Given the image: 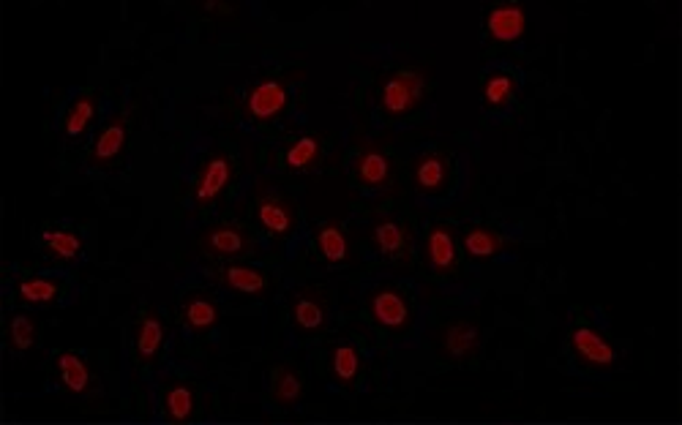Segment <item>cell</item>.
<instances>
[{
    "mask_svg": "<svg viewBox=\"0 0 682 425\" xmlns=\"http://www.w3.org/2000/svg\"><path fill=\"white\" fill-rule=\"evenodd\" d=\"M355 175H358V183L366 188H382L391 183L393 164L388 159V153L374 145V142H366L358 156H355Z\"/></svg>",
    "mask_w": 682,
    "mask_h": 425,
    "instance_id": "11",
    "label": "cell"
},
{
    "mask_svg": "<svg viewBox=\"0 0 682 425\" xmlns=\"http://www.w3.org/2000/svg\"><path fill=\"white\" fill-rule=\"evenodd\" d=\"M164 346V322L156 311H145L134 333V352L140 363H153Z\"/></svg>",
    "mask_w": 682,
    "mask_h": 425,
    "instance_id": "17",
    "label": "cell"
},
{
    "mask_svg": "<svg viewBox=\"0 0 682 425\" xmlns=\"http://www.w3.org/2000/svg\"><path fill=\"white\" fill-rule=\"evenodd\" d=\"M423 254H426V262L437 273H451L456 267V259H459V251H456V235L448 224H434L426 235V246H423Z\"/></svg>",
    "mask_w": 682,
    "mask_h": 425,
    "instance_id": "13",
    "label": "cell"
},
{
    "mask_svg": "<svg viewBox=\"0 0 682 425\" xmlns=\"http://www.w3.org/2000/svg\"><path fill=\"white\" fill-rule=\"evenodd\" d=\"M322 159V139L317 134H303L284 150V167L290 172H311Z\"/></svg>",
    "mask_w": 682,
    "mask_h": 425,
    "instance_id": "22",
    "label": "cell"
},
{
    "mask_svg": "<svg viewBox=\"0 0 682 425\" xmlns=\"http://www.w3.org/2000/svg\"><path fill=\"white\" fill-rule=\"evenodd\" d=\"M361 368H363V360H361V352H358V346L350 344V341H341V344L333 346L331 371H333V379H336L339 385H344V387L355 385V382H358V376H361Z\"/></svg>",
    "mask_w": 682,
    "mask_h": 425,
    "instance_id": "23",
    "label": "cell"
},
{
    "mask_svg": "<svg viewBox=\"0 0 682 425\" xmlns=\"http://www.w3.org/2000/svg\"><path fill=\"white\" fill-rule=\"evenodd\" d=\"M290 317L303 333H317L328 322V308L317 295H298L292 300Z\"/></svg>",
    "mask_w": 682,
    "mask_h": 425,
    "instance_id": "25",
    "label": "cell"
},
{
    "mask_svg": "<svg viewBox=\"0 0 682 425\" xmlns=\"http://www.w3.org/2000/svg\"><path fill=\"white\" fill-rule=\"evenodd\" d=\"M571 352L579 363L590 368H612L617 363V349L601 330L590 325H576L568 336Z\"/></svg>",
    "mask_w": 682,
    "mask_h": 425,
    "instance_id": "4",
    "label": "cell"
},
{
    "mask_svg": "<svg viewBox=\"0 0 682 425\" xmlns=\"http://www.w3.org/2000/svg\"><path fill=\"white\" fill-rule=\"evenodd\" d=\"M527 30V11L522 3H497L486 14V33L497 44H516Z\"/></svg>",
    "mask_w": 682,
    "mask_h": 425,
    "instance_id": "8",
    "label": "cell"
},
{
    "mask_svg": "<svg viewBox=\"0 0 682 425\" xmlns=\"http://www.w3.org/2000/svg\"><path fill=\"white\" fill-rule=\"evenodd\" d=\"M96 112H99V99H96V93H91V90L80 93L77 99L71 101L69 109H66V118H63V131H66V137H80V134H85L88 126L93 123V118H96Z\"/></svg>",
    "mask_w": 682,
    "mask_h": 425,
    "instance_id": "26",
    "label": "cell"
},
{
    "mask_svg": "<svg viewBox=\"0 0 682 425\" xmlns=\"http://www.w3.org/2000/svg\"><path fill=\"white\" fill-rule=\"evenodd\" d=\"M314 246L320 251V257L328 262V265H341L344 259L350 257V240H347V232L336 221H328L317 229L314 235Z\"/></svg>",
    "mask_w": 682,
    "mask_h": 425,
    "instance_id": "21",
    "label": "cell"
},
{
    "mask_svg": "<svg viewBox=\"0 0 682 425\" xmlns=\"http://www.w3.org/2000/svg\"><path fill=\"white\" fill-rule=\"evenodd\" d=\"M257 221L273 238H290L295 232V208L279 194L262 191L257 197Z\"/></svg>",
    "mask_w": 682,
    "mask_h": 425,
    "instance_id": "9",
    "label": "cell"
},
{
    "mask_svg": "<svg viewBox=\"0 0 682 425\" xmlns=\"http://www.w3.org/2000/svg\"><path fill=\"white\" fill-rule=\"evenodd\" d=\"M41 243L50 251V257L58 259V262H77L82 257V248H85L80 235L66 227H47L41 232Z\"/></svg>",
    "mask_w": 682,
    "mask_h": 425,
    "instance_id": "20",
    "label": "cell"
},
{
    "mask_svg": "<svg viewBox=\"0 0 682 425\" xmlns=\"http://www.w3.org/2000/svg\"><path fill=\"white\" fill-rule=\"evenodd\" d=\"M164 417L172 420V423H186L191 415H194V406H197V396H194V387L191 385H175L164 393Z\"/></svg>",
    "mask_w": 682,
    "mask_h": 425,
    "instance_id": "28",
    "label": "cell"
},
{
    "mask_svg": "<svg viewBox=\"0 0 682 425\" xmlns=\"http://www.w3.org/2000/svg\"><path fill=\"white\" fill-rule=\"evenodd\" d=\"M36 336H39V327H36L33 317H28V314H14L9 319V325H6V338H9V346L17 355L33 349L36 346Z\"/></svg>",
    "mask_w": 682,
    "mask_h": 425,
    "instance_id": "29",
    "label": "cell"
},
{
    "mask_svg": "<svg viewBox=\"0 0 682 425\" xmlns=\"http://www.w3.org/2000/svg\"><path fill=\"white\" fill-rule=\"evenodd\" d=\"M55 371H58L61 385L74 396H85L91 390V368L85 363V357L77 355V352H58Z\"/></svg>",
    "mask_w": 682,
    "mask_h": 425,
    "instance_id": "18",
    "label": "cell"
},
{
    "mask_svg": "<svg viewBox=\"0 0 682 425\" xmlns=\"http://www.w3.org/2000/svg\"><path fill=\"white\" fill-rule=\"evenodd\" d=\"M219 303L208 295H189L181 306V322L191 333H208L219 325Z\"/></svg>",
    "mask_w": 682,
    "mask_h": 425,
    "instance_id": "16",
    "label": "cell"
},
{
    "mask_svg": "<svg viewBox=\"0 0 682 425\" xmlns=\"http://www.w3.org/2000/svg\"><path fill=\"white\" fill-rule=\"evenodd\" d=\"M412 178H415V188L421 194H440L448 186V180H451V161H448V156L437 153V150H426L415 159Z\"/></svg>",
    "mask_w": 682,
    "mask_h": 425,
    "instance_id": "10",
    "label": "cell"
},
{
    "mask_svg": "<svg viewBox=\"0 0 682 425\" xmlns=\"http://www.w3.org/2000/svg\"><path fill=\"white\" fill-rule=\"evenodd\" d=\"M202 9L205 11H216L219 17H230L232 11V6H227V3H216V0H208V3H202Z\"/></svg>",
    "mask_w": 682,
    "mask_h": 425,
    "instance_id": "31",
    "label": "cell"
},
{
    "mask_svg": "<svg viewBox=\"0 0 682 425\" xmlns=\"http://www.w3.org/2000/svg\"><path fill=\"white\" fill-rule=\"evenodd\" d=\"M271 396L279 406H295L303 398V379L292 366L273 368Z\"/></svg>",
    "mask_w": 682,
    "mask_h": 425,
    "instance_id": "27",
    "label": "cell"
},
{
    "mask_svg": "<svg viewBox=\"0 0 682 425\" xmlns=\"http://www.w3.org/2000/svg\"><path fill=\"white\" fill-rule=\"evenodd\" d=\"M369 314H372L374 325L393 330V333L410 325V303L404 292L393 287L374 289L369 295Z\"/></svg>",
    "mask_w": 682,
    "mask_h": 425,
    "instance_id": "6",
    "label": "cell"
},
{
    "mask_svg": "<svg viewBox=\"0 0 682 425\" xmlns=\"http://www.w3.org/2000/svg\"><path fill=\"white\" fill-rule=\"evenodd\" d=\"M232 175H235V164L227 153H216L211 159L205 161L200 169V175L194 180V202L208 208L216 199L227 191V186L232 183Z\"/></svg>",
    "mask_w": 682,
    "mask_h": 425,
    "instance_id": "5",
    "label": "cell"
},
{
    "mask_svg": "<svg viewBox=\"0 0 682 425\" xmlns=\"http://www.w3.org/2000/svg\"><path fill=\"white\" fill-rule=\"evenodd\" d=\"M213 278L219 281L221 287L232 289V292H241V295H262L268 289V273L254 265H241V262H232V265H224L219 270H213Z\"/></svg>",
    "mask_w": 682,
    "mask_h": 425,
    "instance_id": "12",
    "label": "cell"
},
{
    "mask_svg": "<svg viewBox=\"0 0 682 425\" xmlns=\"http://www.w3.org/2000/svg\"><path fill=\"white\" fill-rule=\"evenodd\" d=\"M290 104V90L279 77H268V80L254 82L246 96H243V109L251 120L257 123H271L287 109Z\"/></svg>",
    "mask_w": 682,
    "mask_h": 425,
    "instance_id": "2",
    "label": "cell"
},
{
    "mask_svg": "<svg viewBox=\"0 0 682 425\" xmlns=\"http://www.w3.org/2000/svg\"><path fill=\"white\" fill-rule=\"evenodd\" d=\"M423 96H426V74L418 69H399L382 82L380 107L393 118H402L421 107Z\"/></svg>",
    "mask_w": 682,
    "mask_h": 425,
    "instance_id": "1",
    "label": "cell"
},
{
    "mask_svg": "<svg viewBox=\"0 0 682 425\" xmlns=\"http://www.w3.org/2000/svg\"><path fill=\"white\" fill-rule=\"evenodd\" d=\"M17 297L28 306H50L61 297V281L50 276H25L17 281Z\"/></svg>",
    "mask_w": 682,
    "mask_h": 425,
    "instance_id": "24",
    "label": "cell"
},
{
    "mask_svg": "<svg viewBox=\"0 0 682 425\" xmlns=\"http://www.w3.org/2000/svg\"><path fill=\"white\" fill-rule=\"evenodd\" d=\"M129 139V123H126V115H115V118L99 131V137L93 142L91 148V161L96 167H104L121 156L123 145Z\"/></svg>",
    "mask_w": 682,
    "mask_h": 425,
    "instance_id": "14",
    "label": "cell"
},
{
    "mask_svg": "<svg viewBox=\"0 0 682 425\" xmlns=\"http://www.w3.org/2000/svg\"><path fill=\"white\" fill-rule=\"evenodd\" d=\"M516 93V77L508 71H492L483 82V101L489 107H505Z\"/></svg>",
    "mask_w": 682,
    "mask_h": 425,
    "instance_id": "30",
    "label": "cell"
},
{
    "mask_svg": "<svg viewBox=\"0 0 682 425\" xmlns=\"http://www.w3.org/2000/svg\"><path fill=\"white\" fill-rule=\"evenodd\" d=\"M202 251L213 259H241L249 257L254 251V238L238 224H216V227L205 229L200 238Z\"/></svg>",
    "mask_w": 682,
    "mask_h": 425,
    "instance_id": "3",
    "label": "cell"
},
{
    "mask_svg": "<svg viewBox=\"0 0 682 425\" xmlns=\"http://www.w3.org/2000/svg\"><path fill=\"white\" fill-rule=\"evenodd\" d=\"M462 248L470 259H494L508 248V240L502 238L497 229L478 224V227H470L464 232Z\"/></svg>",
    "mask_w": 682,
    "mask_h": 425,
    "instance_id": "19",
    "label": "cell"
},
{
    "mask_svg": "<svg viewBox=\"0 0 682 425\" xmlns=\"http://www.w3.org/2000/svg\"><path fill=\"white\" fill-rule=\"evenodd\" d=\"M483 333L481 327L470 322V319H459L451 322L440 333V349L448 360H472L481 355Z\"/></svg>",
    "mask_w": 682,
    "mask_h": 425,
    "instance_id": "7",
    "label": "cell"
},
{
    "mask_svg": "<svg viewBox=\"0 0 682 425\" xmlns=\"http://www.w3.org/2000/svg\"><path fill=\"white\" fill-rule=\"evenodd\" d=\"M372 240L385 259L407 257L410 251V229L396 218H380L372 229Z\"/></svg>",
    "mask_w": 682,
    "mask_h": 425,
    "instance_id": "15",
    "label": "cell"
}]
</instances>
